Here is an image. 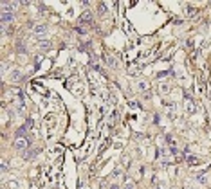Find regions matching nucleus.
Wrapping results in <instances>:
<instances>
[{
	"instance_id": "nucleus-1",
	"label": "nucleus",
	"mask_w": 211,
	"mask_h": 189,
	"mask_svg": "<svg viewBox=\"0 0 211 189\" xmlns=\"http://www.w3.org/2000/svg\"><path fill=\"white\" fill-rule=\"evenodd\" d=\"M29 144V141L25 139V137H18L16 141H15V148H18V149H22V148H25Z\"/></svg>"
},
{
	"instance_id": "nucleus-2",
	"label": "nucleus",
	"mask_w": 211,
	"mask_h": 189,
	"mask_svg": "<svg viewBox=\"0 0 211 189\" xmlns=\"http://www.w3.org/2000/svg\"><path fill=\"white\" fill-rule=\"evenodd\" d=\"M2 22L4 23H7V22H13V13H9V11H2Z\"/></svg>"
},
{
	"instance_id": "nucleus-3",
	"label": "nucleus",
	"mask_w": 211,
	"mask_h": 189,
	"mask_svg": "<svg viewBox=\"0 0 211 189\" xmlns=\"http://www.w3.org/2000/svg\"><path fill=\"white\" fill-rule=\"evenodd\" d=\"M34 32H36V34H42V32H45V25H34Z\"/></svg>"
}]
</instances>
